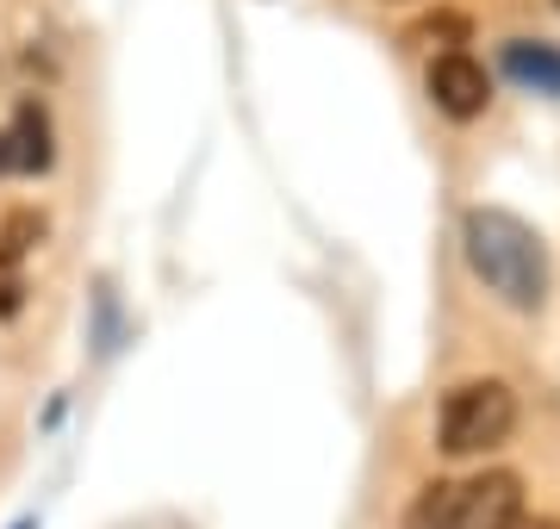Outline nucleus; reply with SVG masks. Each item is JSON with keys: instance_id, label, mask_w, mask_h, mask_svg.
<instances>
[{"instance_id": "1", "label": "nucleus", "mask_w": 560, "mask_h": 529, "mask_svg": "<svg viewBox=\"0 0 560 529\" xmlns=\"http://www.w3.org/2000/svg\"><path fill=\"white\" fill-rule=\"evenodd\" d=\"M460 249H467V268L480 274L492 293H499L511 311H536L548 299V249L517 212L504 205H474L460 219Z\"/></svg>"}, {"instance_id": "2", "label": "nucleus", "mask_w": 560, "mask_h": 529, "mask_svg": "<svg viewBox=\"0 0 560 529\" xmlns=\"http://www.w3.org/2000/svg\"><path fill=\"white\" fill-rule=\"evenodd\" d=\"M405 529H523V480L517 473L436 480L405 510Z\"/></svg>"}, {"instance_id": "3", "label": "nucleus", "mask_w": 560, "mask_h": 529, "mask_svg": "<svg viewBox=\"0 0 560 529\" xmlns=\"http://www.w3.org/2000/svg\"><path fill=\"white\" fill-rule=\"evenodd\" d=\"M511 430H517V392L504 380H467L442 399L436 436L448 455H486V448L511 443Z\"/></svg>"}, {"instance_id": "4", "label": "nucleus", "mask_w": 560, "mask_h": 529, "mask_svg": "<svg viewBox=\"0 0 560 529\" xmlns=\"http://www.w3.org/2000/svg\"><path fill=\"white\" fill-rule=\"evenodd\" d=\"M57 163L50 150V113L38 101H20L13 119L0 125V175H44Z\"/></svg>"}, {"instance_id": "5", "label": "nucleus", "mask_w": 560, "mask_h": 529, "mask_svg": "<svg viewBox=\"0 0 560 529\" xmlns=\"http://www.w3.org/2000/svg\"><path fill=\"white\" fill-rule=\"evenodd\" d=\"M430 101L448 119H480L486 101H492V82H486V69L467 50H448V57L430 62Z\"/></svg>"}, {"instance_id": "6", "label": "nucleus", "mask_w": 560, "mask_h": 529, "mask_svg": "<svg viewBox=\"0 0 560 529\" xmlns=\"http://www.w3.org/2000/svg\"><path fill=\"white\" fill-rule=\"evenodd\" d=\"M44 244V219L38 212H13V219L0 224V318H13L20 311V262L32 249Z\"/></svg>"}, {"instance_id": "7", "label": "nucleus", "mask_w": 560, "mask_h": 529, "mask_svg": "<svg viewBox=\"0 0 560 529\" xmlns=\"http://www.w3.org/2000/svg\"><path fill=\"white\" fill-rule=\"evenodd\" d=\"M504 75L529 94H560V44H529L511 38L504 44Z\"/></svg>"}, {"instance_id": "8", "label": "nucleus", "mask_w": 560, "mask_h": 529, "mask_svg": "<svg viewBox=\"0 0 560 529\" xmlns=\"http://www.w3.org/2000/svg\"><path fill=\"white\" fill-rule=\"evenodd\" d=\"M13 529H38V524H32V517H20V524H13Z\"/></svg>"}, {"instance_id": "9", "label": "nucleus", "mask_w": 560, "mask_h": 529, "mask_svg": "<svg viewBox=\"0 0 560 529\" xmlns=\"http://www.w3.org/2000/svg\"><path fill=\"white\" fill-rule=\"evenodd\" d=\"M536 529H560V524H536Z\"/></svg>"}, {"instance_id": "10", "label": "nucleus", "mask_w": 560, "mask_h": 529, "mask_svg": "<svg viewBox=\"0 0 560 529\" xmlns=\"http://www.w3.org/2000/svg\"><path fill=\"white\" fill-rule=\"evenodd\" d=\"M555 7H560V0H555Z\"/></svg>"}]
</instances>
